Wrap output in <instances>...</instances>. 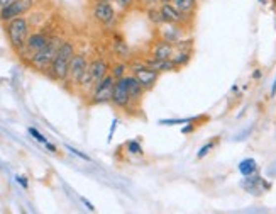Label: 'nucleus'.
<instances>
[{
    "instance_id": "nucleus-22",
    "label": "nucleus",
    "mask_w": 276,
    "mask_h": 214,
    "mask_svg": "<svg viewBox=\"0 0 276 214\" xmlns=\"http://www.w3.org/2000/svg\"><path fill=\"white\" fill-rule=\"evenodd\" d=\"M239 170L244 173V175H249V173H252L256 170V161L251 160V158L249 160H244L242 163L239 165Z\"/></svg>"
},
{
    "instance_id": "nucleus-23",
    "label": "nucleus",
    "mask_w": 276,
    "mask_h": 214,
    "mask_svg": "<svg viewBox=\"0 0 276 214\" xmlns=\"http://www.w3.org/2000/svg\"><path fill=\"white\" fill-rule=\"evenodd\" d=\"M114 3H116L119 10L127 12V10H131L134 5H136L137 0H114Z\"/></svg>"
},
{
    "instance_id": "nucleus-27",
    "label": "nucleus",
    "mask_w": 276,
    "mask_h": 214,
    "mask_svg": "<svg viewBox=\"0 0 276 214\" xmlns=\"http://www.w3.org/2000/svg\"><path fill=\"white\" fill-rule=\"evenodd\" d=\"M70 152H73L75 155H78V157H80V158H83V160H90V158L86 157V155H83V153H81V152H78V150H73V148H70Z\"/></svg>"
},
{
    "instance_id": "nucleus-2",
    "label": "nucleus",
    "mask_w": 276,
    "mask_h": 214,
    "mask_svg": "<svg viewBox=\"0 0 276 214\" xmlns=\"http://www.w3.org/2000/svg\"><path fill=\"white\" fill-rule=\"evenodd\" d=\"M3 29H5L7 39H9L10 46L17 54H21L26 48L27 38L31 34V24L29 21L22 15V17H15L12 21L3 24Z\"/></svg>"
},
{
    "instance_id": "nucleus-5",
    "label": "nucleus",
    "mask_w": 276,
    "mask_h": 214,
    "mask_svg": "<svg viewBox=\"0 0 276 214\" xmlns=\"http://www.w3.org/2000/svg\"><path fill=\"white\" fill-rule=\"evenodd\" d=\"M34 5H36V0H14L12 3L0 10V22L5 24L15 17H22L29 10H33Z\"/></svg>"
},
{
    "instance_id": "nucleus-4",
    "label": "nucleus",
    "mask_w": 276,
    "mask_h": 214,
    "mask_svg": "<svg viewBox=\"0 0 276 214\" xmlns=\"http://www.w3.org/2000/svg\"><path fill=\"white\" fill-rule=\"evenodd\" d=\"M131 75L139 80L141 85L146 89V92L153 90L156 87L158 80H159V73H156L155 70H151L144 61H136L131 65Z\"/></svg>"
},
{
    "instance_id": "nucleus-3",
    "label": "nucleus",
    "mask_w": 276,
    "mask_h": 214,
    "mask_svg": "<svg viewBox=\"0 0 276 214\" xmlns=\"http://www.w3.org/2000/svg\"><path fill=\"white\" fill-rule=\"evenodd\" d=\"M61 38H58V36H53L51 38V41L46 45L42 50H39L38 53H34L33 56L29 58V63L33 68H36L39 71H48L51 63H53L54 56H56L58 50H60L61 46Z\"/></svg>"
},
{
    "instance_id": "nucleus-20",
    "label": "nucleus",
    "mask_w": 276,
    "mask_h": 214,
    "mask_svg": "<svg viewBox=\"0 0 276 214\" xmlns=\"http://www.w3.org/2000/svg\"><path fill=\"white\" fill-rule=\"evenodd\" d=\"M192 54H193V51H175L171 61L175 63L176 68H183V66H187L188 63H190Z\"/></svg>"
},
{
    "instance_id": "nucleus-32",
    "label": "nucleus",
    "mask_w": 276,
    "mask_h": 214,
    "mask_svg": "<svg viewBox=\"0 0 276 214\" xmlns=\"http://www.w3.org/2000/svg\"><path fill=\"white\" fill-rule=\"evenodd\" d=\"M159 2V5H163V3H173V0H158Z\"/></svg>"
},
{
    "instance_id": "nucleus-21",
    "label": "nucleus",
    "mask_w": 276,
    "mask_h": 214,
    "mask_svg": "<svg viewBox=\"0 0 276 214\" xmlns=\"http://www.w3.org/2000/svg\"><path fill=\"white\" fill-rule=\"evenodd\" d=\"M125 70H127V65H125L124 61H119L110 68V75H112L116 80H119V78L125 77Z\"/></svg>"
},
{
    "instance_id": "nucleus-10",
    "label": "nucleus",
    "mask_w": 276,
    "mask_h": 214,
    "mask_svg": "<svg viewBox=\"0 0 276 214\" xmlns=\"http://www.w3.org/2000/svg\"><path fill=\"white\" fill-rule=\"evenodd\" d=\"M92 17L95 19L98 24H102V26H109V24H112L117 17L116 7L110 2H95L92 7Z\"/></svg>"
},
{
    "instance_id": "nucleus-24",
    "label": "nucleus",
    "mask_w": 276,
    "mask_h": 214,
    "mask_svg": "<svg viewBox=\"0 0 276 214\" xmlns=\"http://www.w3.org/2000/svg\"><path fill=\"white\" fill-rule=\"evenodd\" d=\"M127 148H129V152L134 153V155H141V153H143V148H141V145L137 141H129L127 143Z\"/></svg>"
},
{
    "instance_id": "nucleus-33",
    "label": "nucleus",
    "mask_w": 276,
    "mask_h": 214,
    "mask_svg": "<svg viewBox=\"0 0 276 214\" xmlns=\"http://www.w3.org/2000/svg\"><path fill=\"white\" fill-rule=\"evenodd\" d=\"M95 2H112V0H93V3Z\"/></svg>"
},
{
    "instance_id": "nucleus-14",
    "label": "nucleus",
    "mask_w": 276,
    "mask_h": 214,
    "mask_svg": "<svg viewBox=\"0 0 276 214\" xmlns=\"http://www.w3.org/2000/svg\"><path fill=\"white\" fill-rule=\"evenodd\" d=\"M127 89H129V97H131L132 107H139L144 101L146 89L141 85L136 77H132V75H127Z\"/></svg>"
},
{
    "instance_id": "nucleus-9",
    "label": "nucleus",
    "mask_w": 276,
    "mask_h": 214,
    "mask_svg": "<svg viewBox=\"0 0 276 214\" xmlns=\"http://www.w3.org/2000/svg\"><path fill=\"white\" fill-rule=\"evenodd\" d=\"M90 66V61L86 59V56L83 53H75V56L72 59V63H70V71H68V80L70 83H73V85H80V80L81 77H83V73L86 70H88Z\"/></svg>"
},
{
    "instance_id": "nucleus-11",
    "label": "nucleus",
    "mask_w": 276,
    "mask_h": 214,
    "mask_svg": "<svg viewBox=\"0 0 276 214\" xmlns=\"http://www.w3.org/2000/svg\"><path fill=\"white\" fill-rule=\"evenodd\" d=\"M156 34L159 39H164V41L171 43V45H176L181 39H185V34H187V27L178 26V24H166L156 27Z\"/></svg>"
},
{
    "instance_id": "nucleus-8",
    "label": "nucleus",
    "mask_w": 276,
    "mask_h": 214,
    "mask_svg": "<svg viewBox=\"0 0 276 214\" xmlns=\"http://www.w3.org/2000/svg\"><path fill=\"white\" fill-rule=\"evenodd\" d=\"M51 38H53V34L46 33V31H38V33L29 34L27 43H26V48H24V51L21 53V56L31 58L34 53H38L39 50H42V48L48 45V43L51 41Z\"/></svg>"
},
{
    "instance_id": "nucleus-13",
    "label": "nucleus",
    "mask_w": 276,
    "mask_h": 214,
    "mask_svg": "<svg viewBox=\"0 0 276 214\" xmlns=\"http://www.w3.org/2000/svg\"><path fill=\"white\" fill-rule=\"evenodd\" d=\"M175 45L164 41V39L158 38L156 41H153L151 45V54L149 56L156 58V59H171L173 54H175Z\"/></svg>"
},
{
    "instance_id": "nucleus-16",
    "label": "nucleus",
    "mask_w": 276,
    "mask_h": 214,
    "mask_svg": "<svg viewBox=\"0 0 276 214\" xmlns=\"http://www.w3.org/2000/svg\"><path fill=\"white\" fill-rule=\"evenodd\" d=\"M146 65L149 66L151 70H155L156 73H169V71H176L178 68L175 66V63L171 61V59H156L153 56H149L148 59H146Z\"/></svg>"
},
{
    "instance_id": "nucleus-6",
    "label": "nucleus",
    "mask_w": 276,
    "mask_h": 214,
    "mask_svg": "<svg viewBox=\"0 0 276 214\" xmlns=\"http://www.w3.org/2000/svg\"><path fill=\"white\" fill-rule=\"evenodd\" d=\"M110 102L122 110L132 109L131 97H129V89H127V75L119 78V80H116V83H114L112 99H110Z\"/></svg>"
},
{
    "instance_id": "nucleus-29",
    "label": "nucleus",
    "mask_w": 276,
    "mask_h": 214,
    "mask_svg": "<svg viewBox=\"0 0 276 214\" xmlns=\"http://www.w3.org/2000/svg\"><path fill=\"white\" fill-rule=\"evenodd\" d=\"M17 182H19V184H22V185H24V187L27 189V182H26V177H17Z\"/></svg>"
},
{
    "instance_id": "nucleus-18",
    "label": "nucleus",
    "mask_w": 276,
    "mask_h": 214,
    "mask_svg": "<svg viewBox=\"0 0 276 214\" xmlns=\"http://www.w3.org/2000/svg\"><path fill=\"white\" fill-rule=\"evenodd\" d=\"M112 46H114V53H116L119 58H122V59H129V58H131V48H129V45L125 43V39L122 38L120 34L114 36Z\"/></svg>"
},
{
    "instance_id": "nucleus-35",
    "label": "nucleus",
    "mask_w": 276,
    "mask_h": 214,
    "mask_svg": "<svg viewBox=\"0 0 276 214\" xmlns=\"http://www.w3.org/2000/svg\"><path fill=\"white\" fill-rule=\"evenodd\" d=\"M198 2H202V0H198Z\"/></svg>"
},
{
    "instance_id": "nucleus-30",
    "label": "nucleus",
    "mask_w": 276,
    "mask_h": 214,
    "mask_svg": "<svg viewBox=\"0 0 276 214\" xmlns=\"http://www.w3.org/2000/svg\"><path fill=\"white\" fill-rule=\"evenodd\" d=\"M46 148H48L49 150V152H56V146H54V145H51V143H46Z\"/></svg>"
},
{
    "instance_id": "nucleus-34",
    "label": "nucleus",
    "mask_w": 276,
    "mask_h": 214,
    "mask_svg": "<svg viewBox=\"0 0 276 214\" xmlns=\"http://www.w3.org/2000/svg\"><path fill=\"white\" fill-rule=\"evenodd\" d=\"M276 92V80H275V85H273V92H271V94H275Z\"/></svg>"
},
{
    "instance_id": "nucleus-31",
    "label": "nucleus",
    "mask_w": 276,
    "mask_h": 214,
    "mask_svg": "<svg viewBox=\"0 0 276 214\" xmlns=\"http://www.w3.org/2000/svg\"><path fill=\"white\" fill-rule=\"evenodd\" d=\"M81 201H83V202H85V204H86V208H88V209H90V211H93V206H92V204H90V202H88V201H86V199H81Z\"/></svg>"
},
{
    "instance_id": "nucleus-25",
    "label": "nucleus",
    "mask_w": 276,
    "mask_h": 214,
    "mask_svg": "<svg viewBox=\"0 0 276 214\" xmlns=\"http://www.w3.org/2000/svg\"><path fill=\"white\" fill-rule=\"evenodd\" d=\"M29 133L33 134V136L36 138V140H38L39 143H44V145H46V143H48V140H46V138L42 136V134L39 133V131H38L36 128H29Z\"/></svg>"
},
{
    "instance_id": "nucleus-28",
    "label": "nucleus",
    "mask_w": 276,
    "mask_h": 214,
    "mask_svg": "<svg viewBox=\"0 0 276 214\" xmlns=\"http://www.w3.org/2000/svg\"><path fill=\"white\" fill-rule=\"evenodd\" d=\"M12 2H14V0H0V10H2L3 7L9 5V3H12Z\"/></svg>"
},
{
    "instance_id": "nucleus-7",
    "label": "nucleus",
    "mask_w": 276,
    "mask_h": 214,
    "mask_svg": "<svg viewBox=\"0 0 276 214\" xmlns=\"http://www.w3.org/2000/svg\"><path fill=\"white\" fill-rule=\"evenodd\" d=\"M114 83H116V78H114L112 75L109 73L107 77L104 78V80L98 82L97 85L93 87V90H92V99H90V102H92L93 106L107 104V102H110V99H112Z\"/></svg>"
},
{
    "instance_id": "nucleus-1",
    "label": "nucleus",
    "mask_w": 276,
    "mask_h": 214,
    "mask_svg": "<svg viewBox=\"0 0 276 214\" xmlns=\"http://www.w3.org/2000/svg\"><path fill=\"white\" fill-rule=\"evenodd\" d=\"M75 45L72 41H63L60 50H58L56 56H54L53 63H51L48 73L53 80L56 82H66L68 80V71H70V63L75 56Z\"/></svg>"
},
{
    "instance_id": "nucleus-17",
    "label": "nucleus",
    "mask_w": 276,
    "mask_h": 214,
    "mask_svg": "<svg viewBox=\"0 0 276 214\" xmlns=\"http://www.w3.org/2000/svg\"><path fill=\"white\" fill-rule=\"evenodd\" d=\"M173 5L178 9L181 14H185L188 19H195L197 9H198V0H173Z\"/></svg>"
},
{
    "instance_id": "nucleus-19",
    "label": "nucleus",
    "mask_w": 276,
    "mask_h": 214,
    "mask_svg": "<svg viewBox=\"0 0 276 214\" xmlns=\"http://www.w3.org/2000/svg\"><path fill=\"white\" fill-rule=\"evenodd\" d=\"M146 19H148V22L151 24V26L155 27V29H156V27H159V26H163V24H164L159 7H153V9H148V10H146Z\"/></svg>"
},
{
    "instance_id": "nucleus-12",
    "label": "nucleus",
    "mask_w": 276,
    "mask_h": 214,
    "mask_svg": "<svg viewBox=\"0 0 276 214\" xmlns=\"http://www.w3.org/2000/svg\"><path fill=\"white\" fill-rule=\"evenodd\" d=\"M159 10H161V15H163V21L166 24H178V26H185V27L193 24L192 19H188L185 14H181L173 3H163V5H159Z\"/></svg>"
},
{
    "instance_id": "nucleus-26",
    "label": "nucleus",
    "mask_w": 276,
    "mask_h": 214,
    "mask_svg": "<svg viewBox=\"0 0 276 214\" xmlns=\"http://www.w3.org/2000/svg\"><path fill=\"white\" fill-rule=\"evenodd\" d=\"M212 148H214V143H208V145H205L203 146V148L202 150H200V153L198 155H197V158H203L205 157V155H207L208 152H210V150Z\"/></svg>"
},
{
    "instance_id": "nucleus-15",
    "label": "nucleus",
    "mask_w": 276,
    "mask_h": 214,
    "mask_svg": "<svg viewBox=\"0 0 276 214\" xmlns=\"http://www.w3.org/2000/svg\"><path fill=\"white\" fill-rule=\"evenodd\" d=\"M90 73H92L93 83L97 85L98 82H102L110 73L109 63L104 58H95L93 61H90Z\"/></svg>"
}]
</instances>
